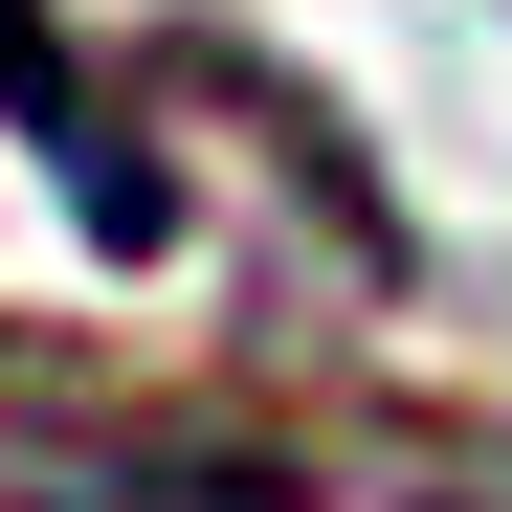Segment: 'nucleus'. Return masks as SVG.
Returning a JSON list of instances; mask_svg holds the SVG:
<instances>
[{"label": "nucleus", "mask_w": 512, "mask_h": 512, "mask_svg": "<svg viewBox=\"0 0 512 512\" xmlns=\"http://www.w3.org/2000/svg\"><path fill=\"white\" fill-rule=\"evenodd\" d=\"M0 134L67 179L90 268H156V245H179V156H156V90H134V67H90L45 0H0Z\"/></svg>", "instance_id": "f257e3e1"}, {"label": "nucleus", "mask_w": 512, "mask_h": 512, "mask_svg": "<svg viewBox=\"0 0 512 512\" xmlns=\"http://www.w3.org/2000/svg\"><path fill=\"white\" fill-rule=\"evenodd\" d=\"M401 512H512V423H490V446H446V468H423Z\"/></svg>", "instance_id": "f03ea898"}]
</instances>
